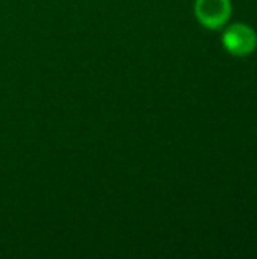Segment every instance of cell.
Instances as JSON below:
<instances>
[{"mask_svg": "<svg viewBox=\"0 0 257 259\" xmlns=\"http://www.w3.org/2000/svg\"><path fill=\"white\" fill-rule=\"evenodd\" d=\"M195 17L208 29H220L232 14L230 0H195Z\"/></svg>", "mask_w": 257, "mask_h": 259, "instance_id": "obj_1", "label": "cell"}, {"mask_svg": "<svg viewBox=\"0 0 257 259\" xmlns=\"http://www.w3.org/2000/svg\"><path fill=\"white\" fill-rule=\"evenodd\" d=\"M224 47L235 56H247L257 46V35L253 27L244 23L230 26L223 36Z\"/></svg>", "mask_w": 257, "mask_h": 259, "instance_id": "obj_2", "label": "cell"}]
</instances>
